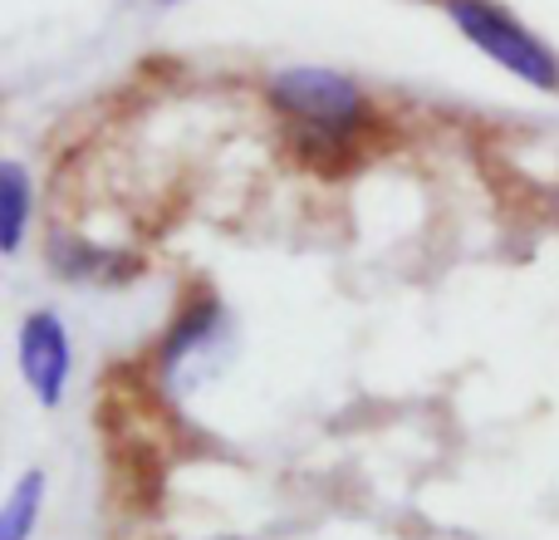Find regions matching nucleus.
I'll use <instances>...</instances> for the list:
<instances>
[{
	"label": "nucleus",
	"mask_w": 559,
	"mask_h": 540,
	"mask_svg": "<svg viewBox=\"0 0 559 540\" xmlns=\"http://www.w3.org/2000/svg\"><path fill=\"white\" fill-rule=\"evenodd\" d=\"M447 15H452L456 30H462L472 45H481L496 64H506L511 74H521L525 84H535V89H555V79H559L555 55L531 30L515 25L506 10L486 5V0H447Z\"/></svg>",
	"instance_id": "nucleus-1"
},
{
	"label": "nucleus",
	"mask_w": 559,
	"mask_h": 540,
	"mask_svg": "<svg viewBox=\"0 0 559 540\" xmlns=\"http://www.w3.org/2000/svg\"><path fill=\"white\" fill-rule=\"evenodd\" d=\"M271 98L305 128H358L368 124V98L354 79L334 69H285L271 79Z\"/></svg>",
	"instance_id": "nucleus-2"
},
{
	"label": "nucleus",
	"mask_w": 559,
	"mask_h": 540,
	"mask_svg": "<svg viewBox=\"0 0 559 540\" xmlns=\"http://www.w3.org/2000/svg\"><path fill=\"white\" fill-rule=\"evenodd\" d=\"M20 374H25L29 394L45 408L64 403L69 374H74V354H69V334H64V319L59 315L35 309V315L20 325Z\"/></svg>",
	"instance_id": "nucleus-3"
},
{
	"label": "nucleus",
	"mask_w": 559,
	"mask_h": 540,
	"mask_svg": "<svg viewBox=\"0 0 559 540\" xmlns=\"http://www.w3.org/2000/svg\"><path fill=\"white\" fill-rule=\"evenodd\" d=\"M25 222H29V177L20 163L0 167V251L15 256L25 242Z\"/></svg>",
	"instance_id": "nucleus-4"
},
{
	"label": "nucleus",
	"mask_w": 559,
	"mask_h": 540,
	"mask_svg": "<svg viewBox=\"0 0 559 540\" xmlns=\"http://www.w3.org/2000/svg\"><path fill=\"white\" fill-rule=\"evenodd\" d=\"M216 319H222V309H216V300H212V295L192 300V305L182 309V319L173 325V334L163 339V368H177L187 354H192V349H202L206 339H212Z\"/></svg>",
	"instance_id": "nucleus-5"
},
{
	"label": "nucleus",
	"mask_w": 559,
	"mask_h": 540,
	"mask_svg": "<svg viewBox=\"0 0 559 540\" xmlns=\"http://www.w3.org/2000/svg\"><path fill=\"white\" fill-rule=\"evenodd\" d=\"M45 472H25L10 492L5 512H0V540H29L39 526V512H45Z\"/></svg>",
	"instance_id": "nucleus-6"
}]
</instances>
